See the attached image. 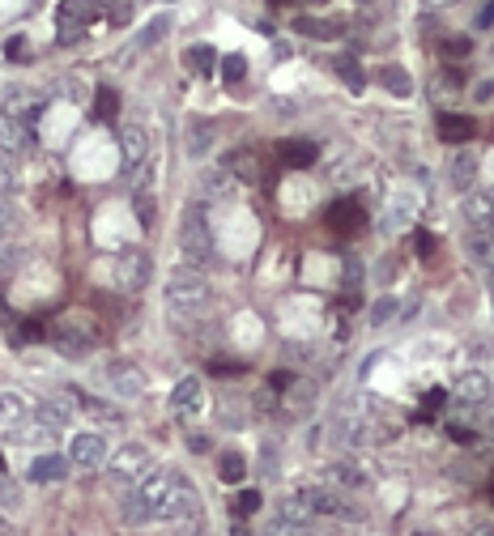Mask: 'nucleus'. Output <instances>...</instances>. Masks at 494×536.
I'll return each mask as SVG.
<instances>
[{"label": "nucleus", "instance_id": "7ed1b4c3", "mask_svg": "<svg viewBox=\"0 0 494 536\" xmlns=\"http://www.w3.org/2000/svg\"><path fill=\"white\" fill-rule=\"evenodd\" d=\"M209 303H213L209 281L197 277V273H175L166 281V306H171V316H197Z\"/></svg>", "mask_w": 494, "mask_h": 536}, {"label": "nucleus", "instance_id": "de8ad7c7", "mask_svg": "<svg viewBox=\"0 0 494 536\" xmlns=\"http://www.w3.org/2000/svg\"><path fill=\"white\" fill-rule=\"evenodd\" d=\"M260 507V489H243L235 498V515H252Z\"/></svg>", "mask_w": 494, "mask_h": 536}, {"label": "nucleus", "instance_id": "6e6d98bb", "mask_svg": "<svg viewBox=\"0 0 494 536\" xmlns=\"http://www.w3.org/2000/svg\"><path fill=\"white\" fill-rule=\"evenodd\" d=\"M473 536H494V528H490V524H482V528H473Z\"/></svg>", "mask_w": 494, "mask_h": 536}, {"label": "nucleus", "instance_id": "f704fd0d", "mask_svg": "<svg viewBox=\"0 0 494 536\" xmlns=\"http://www.w3.org/2000/svg\"><path fill=\"white\" fill-rule=\"evenodd\" d=\"M243 473H247V464L239 451H226L222 460H218V477H222V481H243Z\"/></svg>", "mask_w": 494, "mask_h": 536}, {"label": "nucleus", "instance_id": "e2e57ef3", "mask_svg": "<svg viewBox=\"0 0 494 536\" xmlns=\"http://www.w3.org/2000/svg\"><path fill=\"white\" fill-rule=\"evenodd\" d=\"M0 468H5V460H0Z\"/></svg>", "mask_w": 494, "mask_h": 536}, {"label": "nucleus", "instance_id": "37998d69", "mask_svg": "<svg viewBox=\"0 0 494 536\" xmlns=\"http://www.w3.org/2000/svg\"><path fill=\"white\" fill-rule=\"evenodd\" d=\"M13 230H17V209L0 196V239H13Z\"/></svg>", "mask_w": 494, "mask_h": 536}, {"label": "nucleus", "instance_id": "f257e3e1", "mask_svg": "<svg viewBox=\"0 0 494 536\" xmlns=\"http://www.w3.org/2000/svg\"><path fill=\"white\" fill-rule=\"evenodd\" d=\"M171 473H145L136 481L128 494H124V524H149L158 520V502H162V489H166Z\"/></svg>", "mask_w": 494, "mask_h": 536}, {"label": "nucleus", "instance_id": "72a5a7b5", "mask_svg": "<svg viewBox=\"0 0 494 536\" xmlns=\"http://www.w3.org/2000/svg\"><path fill=\"white\" fill-rule=\"evenodd\" d=\"M380 86H388L392 94L405 98V94H409V77H405V69H396V64H383V69H380Z\"/></svg>", "mask_w": 494, "mask_h": 536}, {"label": "nucleus", "instance_id": "09e8293b", "mask_svg": "<svg viewBox=\"0 0 494 536\" xmlns=\"http://www.w3.org/2000/svg\"><path fill=\"white\" fill-rule=\"evenodd\" d=\"M56 345H60V354H86V345L81 337H73V332H64V337H56Z\"/></svg>", "mask_w": 494, "mask_h": 536}, {"label": "nucleus", "instance_id": "b1692460", "mask_svg": "<svg viewBox=\"0 0 494 536\" xmlns=\"http://www.w3.org/2000/svg\"><path fill=\"white\" fill-rule=\"evenodd\" d=\"M473 133H478V123H473L469 115H444V120H439V136H444V141H469Z\"/></svg>", "mask_w": 494, "mask_h": 536}, {"label": "nucleus", "instance_id": "412c9836", "mask_svg": "<svg viewBox=\"0 0 494 536\" xmlns=\"http://www.w3.org/2000/svg\"><path fill=\"white\" fill-rule=\"evenodd\" d=\"M107 379H112V388L120 391V396H128V401L145 391V379H141V370H133V366H115Z\"/></svg>", "mask_w": 494, "mask_h": 536}, {"label": "nucleus", "instance_id": "cd10ccee", "mask_svg": "<svg viewBox=\"0 0 494 536\" xmlns=\"http://www.w3.org/2000/svg\"><path fill=\"white\" fill-rule=\"evenodd\" d=\"M328 221H333V226H346V230H359V226H362V209L354 205V200H337L333 213H328Z\"/></svg>", "mask_w": 494, "mask_h": 536}, {"label": "nucleus", "instance_id": "f3484780", "mask_svg": "<svg viewBox=\"0 0 494 536\" xmlns=\"http://www.w3.org/2000/svg\"><path fill=\"white\" fill-rule=\"evenodd\" d=\"M473 179H478V158H473L469 149H460L456 158L447 162V183H452L456 192H469Z\"/></svg>", "mask_w": 494, "mask_h": 536}, {"label": "nucleus", "instance_id": "5fc2aeb1", "mask_svg": "<svg viewBox=\"0 0 494 536\" xmlns=\"http://www.w3.org/2000/svg\"><path fill=\"white\" fill-rule=\"evenodd\" d=\"M444 51H452V56H465V51H469V43H444Z\"/></svg>", "mask_w": 494, "mask_h": 536}, {"label": "nucleus", "instance_id": "c85d7f7f", "mask_svg": "<svg viewBox=\"0 0 494 536\" xmlns=\"http://www.w3.org/2000/svg\"><path fill=\"white\" fill-rule=\"evenodd\" d=\"M328 473H333V481H337V486H349V489H362V486H367V473H362L359 464L337 460L333 468H328Z\"/></svg>", "mask_w": 494, "mask_h": 536}, {"label": "nucleus", "instance_id": "aec40b11", "mask_svg": "<svg viewBox=\"0 0 494 536\" xmlns=\"http://www.w3.org/2000/svg\"><path fill=\"white\" fill-rule=\"evenodd\" d=\"M184 60L192 64V73H200V77H213V73H218V51H213L209 43H192V48L184 51Z\"/></svg>", "mask_w": 494, "mask_h": 536}, {"label": "nucleus", "instance_id": "2f4dec72", "mask_svg": "<svg viewBox=\"0 0 494 536\" xmlns=\"http://www.w3.org/2000/svg\"><path fill=\"white\" fill-rule=\"evenodd\" d=\"M0 507H5V511H22V486H17L5 468H0Z\"/></svg>", "mask_w": 494, "mask_h": 536}, {"label": "nucleus", "instance_id": "052dcab7", "mask_svg": "<svg viewBox=\"0 0 494 536\" xmlns=\"http://www.w3.org/2000/svg\"><path fill=\"white\" fill-rule=\"evenodd\" d=\"M162 5H179V0H162Z\"/></svg>", "mask_w": 494, "mask_h": 536}, {"label": "nucleus", "instance_id": "58836bf2", "mask_svg": "<svg viewBox=\"0 0 494 536\" xmlns=\"http://www.w3.org/2000/svg\"><path fill=\"white\" fill-rule=\"evenodd\" d=\"M409 205H413L409 196H392V213L383 218V226H388V230H401V226L409 221Z\"/></svg>", "mask_w": 494, "mask_h": 536}, {"label": "nucleus", "instance_id": "c03bdc74", "mask_svg": "<svg viewBox=\"0 0 494 536\" xmlns=\"http://www.w3.org/2000/svg\"><path fill=\"white\" fill-rule=\"evenodd\" d=\"M295 30H303V35H316V38L337 35V26H328V22H311V17H298V22H295Z\"/></svg>", "mask_w": 494, "mask_h": 536}, {"label": "nucleus", "instance_id": "9d476101", "mask_svg": "<svg viewBox=\"0 0 494 536\" xmlns=\"http://www.w3.org/2000/svg\"><path fill=\"white\" fill-rule=\"evenodd\" d=\"M277 162L290 166V171H307L311 162H316V145L298 141V136H285V141H277Z\"/></svg>", "mask_w": 494, "mask_h": 536}, {"label": "nucleus", "instance_id": "0eeeda50", "mask_svg": "<svg viewBox=\"0 0 494 536\" xmlns=\"http://www.w3.org/2000/svg\"><path fill=\"white\" fill-rule=\"evenodd\" d=\"M298 502H303L311 515H354V520H362V511H354L341 494H333V489H324V486H307Z\"/></svg>", "mask_w": 494, "mask_h": 536}, {"label": "nucleus", "instance_id": "c756f323", "mask_svg": "<svg viewBox=\"0 0 494 536\" xmlns=\"http://www.w3.org/2000/svg\"><path fill=\"white\" fill-rule=\"evenodd\" d=\"M469 256L482 268H490V226H473L469 234Z\"/></svg>", "mask_w": 494, "mask_h": 536}, {"label": "nucleus", "instance_id": "ea45409f", "mask_svg": "<svg viewBox=\"0 0 494 536\" xmlns=\"http://www.w3.org/2000/svg\"><path fill=\"white\" fill-rule=\"evenodd\" d=\"M213 145V128H205V123H192V141H188V149H192V158H205V149Z\"/></svg>", "mask_w": 494, "mask_h": 536}, {"label": "nucleus", "instance_id": "8fccbe9b", "mask_svg": "<svg viewBox=\"0 0 494 536\" xmlns=\"http://www.w3.org/2000/svg\"><path fill=\"white\" fill-rule=\"evenodd\" d=\"M490 22H494V0H482V9H478L473 26H478V30H490Z\"/></svg>", "mask_w": 494, "mask_h": 536}, {"label": "nucleus", "instance_id": "864d4df0", "mask_svg": "<svg viewBox=\"0 0 494 536\" xmlns=\"http://www.w3.org/2000/svg\"><path fill=\"white\" fill-rule=\"evenodd\" d=\"M447 5H456V0H422V9H447Z\"/></svg>", "mask_w": 494, "mask_h": 536}, {"label": "nucleus", "instance_id": "bb28decb", "mask_svg": "<svg viewBox=\"0 0 494 536\" xmlns=\"http://www.w3.org/2000/svg\"><path fill=\"white\" fill-rule=\"evenodd\" d=\"M166 30H171V13H158V17H154V22H149L141 35H136L133 48L136 51H141V48H154V43H162V38H166Z\"/></svg>", "mask_w": 494, "mask_h": 536}, {"label": "nucleus", "instance_id": "1a4fd4ad", "mask_svg": "<svg viewBox=\"0 0 494 536\" xmlns=\"http://www.w3.org/2000/svg\"><path fill=\"white\" fill-rule=\"evenodd\" d=\"M452 391H456L460 404H486L490 401V375H486V370H465V375L452 383Z\"/></svg>", "mask_w": 494, "mask_h": 536}, {"label": "nucleus", "instance_id": "603ef678", "mask_svg": "<svg viewBox=\"0 0 494 536\" xmlns=\"http://www.w3.org/2000/svg\"><path fill=\"white\" fill-rule=\"evenodd\" d=\"M473 94H478V102H490V94H494V86H490V81H482V86L473 90Z\"/></svg>", "mask_w": 494, "mask_h": 536}, {"label": "nucleus", "instance_id": "a19ab883", "mask_svg": "<svg viewBox=\"0 0 494 536\" xmlns=\"http://www.w3.org/2000/svg\"><path fill=\"white\" fill-rule=\"evenodd\" d=\"M359 285H362V260H359V256H346V273H341V290L359 294Z\"/></svg>", "mask_w": 494, "mask_h": 536}, {"label": "nucleus", "instance_id": "20e7f679", "mask_svg": "<svg viewBox=\"0 0 494 536\" xmlns=\"http://www.w3.org/2000/svg\"><path fill=\"white\" fill-rule=\"evenodd\" d=\"M102 464H107V473H112L115 486H136V481L149 473L154 460H149V451L141 447V443H128V447H120L112 460H102Z\"/></svg>", "mask_w": 494, "mask_h": 536}, {"label": "nucleus", "instance_id": "6e6552de", "mask_svg": "<svg viewBox=\"0 0 494 536\" xmlns=\"http://www.w3.org/2000/svg\"><path fill=\"white\" fill-rule=\"evenodd\" d=\"M64 460L77 464V468H99V464L107 460V439H102V434H73Z\"/></svg>", "mask_w": 494, "mask_h": 536}, {"label": "nucleus", "instance_id": "f03ea898", "mask_svg": "<svg viewBox=\"0 0 494 536\" xmlns=\"http://www.w3.org/2000/svg\"><path fill=\"white\" fill-rule=\"evenodd\" d=\"M205 515V502H200L197 486L188 477H171L166 489H162V502H158V520L166 524H184V520H200Z\"/></svg>", "mask_w": 494, "mask_h": 536}, {"label": "nucleus", "instance_id": "dca6fc26", "mask_svg": "<svg viewBox=\"0 0 494 536\" xmlns=\"http://www.w3.org/2000/svg\"><path fill=\"white\" fill-rule=\"evenodd\" d=\"M205 192H209V200L226 205V200H235L239 196V179L226 171V166H209V175H205Z\"/></svg>", "mask_w": 494, "mask_h": 536}, {"label": "nucleus", "instance_id": "a211bd4d", "mask_svg": "<svg viewBox=\"0 0 494 536\" xmlns=\"http://www.w3.org/2000/svg\"><path fill=\"white\" fill-rule=\"evenodd\" d=\"M69 473V460L64 456H35V464H30V481H60V477Z\"/></svg>", "mask_w": 494, "mask_h": 536}, {"label": "nucleus", "instance_id": "473e14b6", "mask_svg": "<svg viewBox=\"0 0 494 536\" xmlns=\"http://www.w3.org/2000/svg\"><path fill=\"white\" fill-rule=\"evenodd\" d=\"M17 183H22V171H17V158H9V154H0V196H13V192H17Z\"/></svg>", "mask_w": 494, "mask_h": 536}, {"label": "nucleus", "instance_id": "39448f33", "mask_svg": "<svg viewBox=\"0 0 494 536\" xmlns=\"http://www.w3.org/2000/svg\"><path fill=\"white\" fill-rule=\"evenodd\" d=\"M179 243L192 260H209L213 256V230H209V218L200 213V205H192L184 213V230H179Z\"/></svg>", "mask_w": 494, "mask_h": 536}, {"label": "nucleus", "instance_id": "6ab92c4d", "mask_svg": "<svg viewBox=\"0 0 494 536\" xmlns=\"http://www.w3.org/2000/svg\"><path fill=\"white\" fill-rule=\"evenodd\" d=\"M490 213H494L490 188H482V192H469V200H465V218H469L473 226H490Z\"/></svg>", "mask_w": 494, "mask_h": 536}, {"label": "nucleus", "instance_id": "a878e982", "mask_svg": "<svg viewBox=\"0 0 494 536\" xmlns=\"http://www.w3.org/2000/svg\"><path fill=\"white\" fill-rule=\"evenodd\" d=\"M341 434H346L349 443H359V447H362V443H375V426H370V422H362L359 413L341 417Z\"/></svg>", "mask_w": 494, "mask_h": 536}, {"label": "nucleus", "instance_id": "c9c22d12", "mask_svg": "<svg viewBox=\"0 0 494 536\" xmlns=\"http://www.w3.org/2000/svg\"><path fill=\"white\" fill-rule=\"evenodd\" d=\"M226 171H231V175H235V179H247V183H252V179H256V154H252V149H243V154H235V158H231V166H226Z\"/></svg>", "mask_w": 494, "mask_h": 536}, {"label": "nucleus", "instance_id": "bf43d9fd", "mask_svg": "<svg viewBox=\"0 0 494 536\" xmlns=\"http://www.w3.org/2000/svg\"><path fill=\"white\" fill-rule=\"evenodd\" d=\"M235 536H247V528H239V524H235Z\"/></svg>", "mask_w": 494, "mask_h": 536}, {"label": "nucleus", "instance_id": "ddd939ff", "mask_svg": "<svg viewBox=\"0 0 494 536\" xmlns=\"http://www.w3.org/2000/svg\"><path fill=\"white\" fill-rule=\"evenodd\" d=\"M120 149H124V162H128V166H141V162L149 158V133L141 123L120 128Z\"/></svg>", "mask_w": 494, "mask_h": 536}, {"label": "nucleus", "instance_id": "49530a36", "mask_svg": "<svg viewBox=\"0 0 494 536\" xmlns=\"http://www.w3.org/2000/svg\"><path fill=\"white\" fill-rule=\"evenodd\" d=\"M175 536H213L209 524H205V515L200 520H184V524H175Z\"/></svg>", "mask_w": 494, "mask_h": 536}, {"label": "nucleus", "instance_id": "13d9d810", "mask_svg": "<svg viewBox=\"0 0 494 536\" xmlns=\"http://www.w3.org/2000/svg\"><path fill=\"white\" fill-rule=\"evenodd\" d=\"M5 532H9V524H5V515H0V536H5Z\"/></svg>", "mask_w": 494, "mask_h": 536}, {"label": "nucleus", "instance_id": "4be33fe9", "mask_svg": "<svg viewBox=\"0 0 494 536\" xmlns=\"http://www.w3.org/2000/svg\"><path fill=\"white\" fill-rule=\"evenodd\" d=\"M26 422V401L17 391H0V430H13Z\"/></svg>", "mask_w": 494, "mask_h": 536}, {"label": "nucleus", "instance_id": "79ce46f5", "mask_svg": "<svg viewBox=\"0 0 494 536\" xmlns=\"http://www.w3.org/2000/svg\"><path fill=\"white\" fill-rule=\"evenodd\" d=\"M222 77L231 81V86H239V81L247 77V60H243V56H226V60H222Z\"/></svg>", "mask_w": 494, "mask_h": 536}, {"label": "nucleus", "instance_id": "4c0bfd02", "mask_svg": "<svg viewBox=\"0 0 494 536\" xmlns=\"http://www.w3.org/2000/svg\"><path fill=\"white\" fill-rule=\"evenodd\" d=\"M396 311H401V303H396L392 294H383L380 303L370 306V316H367V319H370V328H383V324H388V319H392Z\"/></svg>", "mask_w": 494, "mask_h": 536}, {"label": "nucleus", "instance_id": "9b49d317", "mask_svg": "<svg viewBox=\"0 0 494 536\" xmlns=\"http://www.w3.org/2000/svg\"><path fill=\"white\" fill-rule=\"evenodd\" d=\"M0 111L26 123V115H38V111H43V98H38L35 90H26V86H9L5 90V107Z\"/></svg>", "mask_w": 494, "mask_h": 536}, {"label": "nucleus", "instance_id": "e433bc0d", "mask_svg": "<svg viewBox=\"0 0 494 536\" xmlns=\"http://www.w3.org/2000/svg\"><path fill=\"white\" fill-rule=\"evenodd\" d=\"M17 264H22V252L13 247V239H0V281H9Z\"/></svg>", "mask_w": 494, "mask_h": 536}, {"label": "nucleus", "instance_id": "4d7b16f0", "mask_svg": "<svg viewBox=\"0 0 494 536\" xmlns=\"http://www.w3.org/2000/svg\"><path fill=\"white\" fill-rule=\"evenodd\" d=\"M90 5H120V0H90Z\"/></svg>", "mask_w": 494, "mask_h": 536}, {"label": "nucleus", "instance_id": "393cba45", "mask_svg": "<svg viewBox=\"0 0 494 536\" xmlns=\"http://www.w3.org/2000/svg\"><path fill=\"white\" fill-rule=\"evenodd\" d=\"M311 520H316V515H311L298 498H290V502H282V507H277V524H290V528H303V532H307Z\"/></svg>", "mask_w": 494, "mask_h": 536}, {"label": "nucleus", "instance_id": "f8f14e48", "mask_svg": "<svg viewBox=\"0 0 494 536\" xmlns=\"http://www.w3.org/2000/svg\"><path fill=\"white\" fill-rule=\"evenodd\" d=\"M22 149H30V128H26L22 120H13V115H5V111H0V154L17 158Z\"/></svg>", "mask_w": 494, "mask_h": 536}, {"label": "nucleus", "instance_id": "2eb2a0df", "mask_svg": "<svg viewBox=\"0 0 494 536\" xmlns=\"http://www.w3.org/2000/svg\"><path fill=\"white\" fill-rule=\"evenodd\" d=\"M56 17H60V30H69V26H73L77 35H81V26L99 22V5H90V0H64Z\"/></svg>", "mask_w": 494, "mask_h": 536}, {"label": "nucleus", "instance_id": "680f3d73", "mask_svg": "<svg viewBox=\"0 0 494 536\" xmlns=\"http://www.w3.org/2000/svg\"><path fill=\"white\" fill-rule=\"evenodd\" d=\"M359 5H375V0H359Z\"/></svg>", "mask_w": 494, "mask_h": 536}, {"label": "nucleus", "instance_id": "423d86ee", "mask_svg": "<svg viewBox=\"0 0 494 536\" xmlns=\"http://www.w3.org/2000/svg\"><path fill=\"white\" fill-rule=\"evenodd\" d=\"M112 281H115V290H124V294L145 290V281H149V256H145V252H124V256H115Z\"/></svg>", "mask_w": 494, "mask_h": 536}, {"label": "nucleus", "instance_id": "4468645a", "mask_svg": "<svg viewBox=\"0 0 494 536\" xmlns=\"http://www.w3.org/2000/svg\"><path fill=\"white\" fill-rule=\"evenodd\" d=\"M197 409H200V379L188 375V379H179V383L171 388V413L192 417Z\"/></svg>", "mask_w": 494, "mask_h": 536}, {"label": "nucleus", "instance_id": "a18cd8bd", "mask_svg": "<svg viewBox=\"0 0 494 536\" xmlns=\"http://www.w3.org/2000/svg\"><path fill=\"white\" fill-rule=\"evenodd\" d=\"M99 115L102 120H115V115H120V94H115V90H99Z\"/></svg>", "mask_w": 494, "mask_h": 536}, {"label": "nucleus", "instance_id": "7c9ffc66", "mask_svg": "<svg viewBox=\"0 0 494 536\" xmlns=\"http://www.w3.org/2000/svg\"><path fill=\"white\" fill-rule=\"evenodd\" d=\"M333 69H337V77H341V81L354 90V94L367 86V81H362V69H359V60H354V56H341V60H333Z\"/></svg>", "mask_w": 494, "mask_h": 536}, {"label": "nucleus", "instance_id": "5701e85b", "mask_svg": "<svg viewBox=\"0 0 494 536\" xmlns=\"http://www.w3.org/2000/svg\"><path fill=\"white\" fill-rule=\"evenodd\" d=\"M35 413H38V426H48V430H64L73 422V413H69L60 401H38Z\"/></svg>", "mask_w": 494, "mask_h": 536}, {"label": "nucleus", "instance_id": "3c124183", "mask_svg": "<svg viewBox=\"0 0 494 536\" xmlns=\"http://www.w3.org/2000/svg\"><path fill=\"white\" fill-rule=\"evenodd\" d=\"M413 234H418V252H422V256H431V252H435V239L426 230H413Z\"/></svg>", "mask_w": 494, "mask_h": 536}]
</instances>
